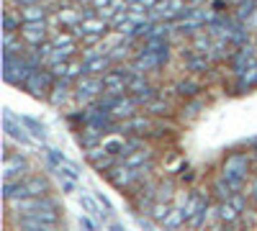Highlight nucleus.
Segmentation results:
<instances>
[{
    "label": "nucleus",
    "mask_w": 257,
    "mask_h": 231,
    "mask_svg": "<svg viewBox=\"0 0 257 231\" xmlns=\"http://www.w3.org/2000/svg\"><path fill=\"white\" fill-rule=\"evenodd\" d=\"M49 182L41 175H26L18 182H6V200H18V198H31V195H47Z\"/></svg>",
    "instance_id": "1"
},
{
    "label": "nucleus",
    "mask_w": 257,
    "mask_h": 231,
    "mask_svg": "<svg viewBox=\"0 0 257 231\" xmlns=\"http://www.w3.org/2000/svg\"><path fill=\"white\" fill-rule=\"evenodd\" d=\"M103 93H105L103 75H82V77L75 82V100L82 103V106L95 103Z\"/></svg>",
    "instance_id": "2"
},
{
    "label": "nucleus",
    "mask_w": 257,
    "mask_h": 231,
    "mask_svg": "<svg viewBox=\"0 0 257 231\" xmlns=\"http://www.w3.org/2000/svg\"><path fill=\"white\" fill-rule=\"evenodd\" d=\"M72 31H75V36H77V39H82V41H85V44H98V41H103L105 36L111 34L108 24H105V18H100V16L85 18L80 26H72Z\"/></svg>",
    "instance_id": "3"
},
{
    "label": "nucleus",
    "mask_w": 257,
    "mask_h": 231,
    "mask_svg": "<svg viewBox=\"0 0 257 231\" xmlns=\"http://www.w3.org/2000/svg\"><path fill=\"white\" fill-rule=\"evenodd\" d=\"M247 167H249L247 154H229V157H226V162H224L221 177L234 187V190H239L242 182L247 180Z\"/></svg>",
    "instance_id": "4"
},
{
    "label": "nucleus",
    "mask_w": 257,
    "mask_h": 231,
    "mask_svg": "<svg viewBox=\"0 0 257 231\" xmlns=\"http://www.w3.org/2000/svg\"><path fill=\"white\" fill-rule=\"evenodd\" d=\"M54 82H57V77L52 75L49 67H36V70H31V75L26 77L24 88H26L31 95H36V98H49Z\"/></svg>",
    "instance_id": "5"
},
{
    "label": "nucleus",
    "mask_w": 257,
    "mask_h": 231,
    "mask_svg": "<svg viewBox=\"0 0 257 231\" xmlns=\"http://www.w3.org/2000/svg\"><path fill=\"white\" fill-rule=\"evenodd\" d=\"M26 172H29V164H26L24 154L8 149V152H6V162H3V177H6V182H18V180H24Z\"/></svg>",
    "instance_id": "6"
},
{
    "label": "nucleus",
    "mask_w": 257,
    "mask_h": 231,
    "mask_svg": "<svg viewBox=\"0 0 257 231\" xmlns=\"http://www.w3.org/2000/svg\"><path fill=\"white\" fill-rule=\"evenodd\" d=\"M18 31H21V39L26 41V47H39L49 39V24L47 21H31V24H24Z\"/></svg>",
    "instance_id": "7"
},
{
    "label": "nucleus",
    "mask_w": 257,
    "mask_h": 231,
    "mask_svg": "<svg viewBox=\"0 0 257 231\" xmlns=\"http://www.w3.org/2000/svg\"><path fill=\"white\" fill-rule=\"evenodd\" d=\"M16 226H18V231H64L59 226V221L41 218V216H18Z\"/></svg>",
    "instance_id": "8"
},
{
    "label": "nucleus",
    "mask_w": 257,
    "mask_h": 231,
    "mask_svg": "<svg viewBox=\"0 0 257 231\" xmlns=\"http://www.w3.org/2000/svg\"><path fill=\"white\" fill-rule=\"evenodd\" d=\"M103 139H105V131L93 129V126H85V131L77 136V141L85 146V149H93V146H100V144H103Z\"/></svg>",
    "instance_id": "9"
},
{
    "label": "nucleus",
    "mask_w": 257,
    "mask_h": 231,
    "mask_svg": "<svg viewBox=\"0 0 257 231\" xmlns=\"http://www.w3.org/2000/svg\"><path fill=\"white\" fill-rule=\"evenodd\" d=\"M175 195H178V190H175V182H173V180L160 182L157 190H155V200H160V203H173Z\"/></svg>",
    "instance_id": "10"
},
{
    "label": "nucleus",
    "mask_w": 257,
    "mask_h": 231,
    "mask_svg": "<svg viewBox=\"0 0 257 231\" xmlns=\"http://www.w3.org/2000/svg\"><path fill=\"white\" fill-rule=\"evenodd\" d=\"M121 162H123L126 167H142V164H147V162H152V152H149L147 146H142V149H137V152H132V154H126Z\"/></svg>",
    "instance_id": "11"
},
{
    "label": "nucleus",
    "mask_w": 257,
    "mask_h": 231,
    "mask_svg": "<svg viewBox=\"0 0 257 231\" xmlns=\"http://www.w3.org/2000/svg\"><path fill=\"white\" fill-rule=\"evenodd\" d=\"M185 213H183V208H178V205H173L170 208V213L165 216V221L160 223V226H165V228H180V226H185Z\"/></svg>",
    "instance_id": "12"
},
{
    "label": "nucleus",
    "mask_w": 257,
    "mask_h": 231,
    "mask_svg": "<svg viewBox=\"0 0 257 231\" xmlns=\"http://www.w3.org/2000/svg\"><path fill=\"white\" fill-rule=\"evenodd\" d=\"M257 11V0H244V3H239V6H234V18L237 21H242V24H247V18L252 16Z\"/></svg>",
    "instance_id": "13"
},
{
    "label": "nucleus",
    "mask_w": 257,
    "mask_h": 231,
    "mask_svg": "<svg viewBox=\"0 0 257 231\" xmlns=\"http://www.w3.org/2000/svg\"><path fill=\"white\" fill-rule=\"evenodd\" d=\"M175 90H178V95H183V98L198 95V90H201V82H196V80H180L178 85H175Z\"/></svg>",
    "instance_id": "14"
},
{
    "label": "nucleus",
    "mask_w": 257,
    "mask_h": 231,
    "mask_svg": "<svg viewBox=\"0 0 257 231\" xmlns=\"http://www.w3.org/2000/svg\"><path fill=\"white\" fill-rule=\"evenodd\" d=\"M234 193H237V190H234V187H231L224 177H219L216 182H213V195H216L219 200H229Z\"/></svg>",
    "instance_id": "15"
},
{
    "label": "nucleus",
    "mask_w": 257,
    "mask_h": 231,
    "mask_svg": "<svg viewBox=\"0 0 257 231\" xmlns=\"http://www.w3.org/2000/svg\"><path fill=\"white\" fill-rule=\"evenodd\" d=\"M144 111H147V113H157V116H162V113H170V103L162 100V98L157 95V98H152L149 103H144Z\"/></svg>",
    "instance_id": "16"
},
{
    "label": "nucleus",
    "mask_w": 257,
    "mask_h": 231,
    "mask_svg": "<svg viewBox=\"0 0 257 231\" xmlns=\"http://www.w3.org/2000/svg\"><path fill=\"white\" fill-rule=\"evenodd\" d=\"M170 208H173V203H160V200H155V203H152V208H149L147 213L152 216L157 223H162V221H165V216L170 213Z\"/></svg>",
    "instance_id": "17"
},
{
    "label": "nucleus",
    "mask_w": 257,
    "mask_h": 231,
    "mask_svg": "<svg viewBox=\"0 0 257 231\" xmlns=\"http://www.w3.org/2000/svg\"><path fill=\"white\" fill-rule=\"evenodd\" d=\"M21 123L26 126V131H31L36 139H41V141H44V136H47V129H44V126H41L39 121H34V118H21Z\"/></svg>",
    "instance_id": "18"
},
{
    "label": "nucleus",
    "mask_w": 257,
    "mask_h": 231,
    "mask_svg": "<svg viewBox=\"0 0 257 231\" xmlns=\"http://www.w3.org/2000/svg\"><path fill=\"white\" fill-rule=\"evenodd\" d=\"M80 205H82V211L88 213V216H98V198H90V195H80Z\"/></svg>",
    "instance_id": "19"
},
{
    "label": "nucleus",
    "mask_w": 257,
    "mask_h": 231,
    "mask_svg": "<svg viewBox=\"0 0 257 231\" xmlns=\"http://www.w3.org/2000/svg\"><path fill=\"white\" fill-rule=\"evenodd\" d=\"M247 198H249L247 193H242V190H237V193H234V195L229 198V203H231L234 208H237V211H239V213H244V208H247Z\"/></svg>",
    "instance_id": "20"
},
{
    "label": "nucleus",
    "mask_w": 257,
    "mask_h": 231,
    "mask_svg": "<svg viewBox=\"0 0 257 231\" xmlns=\"http://www.w3.org/2000/svg\"><path fill=\"white\" fill-rule=\"evenodd\" d=\"M57 170H59V175H67V177H72V180H77V177H80L77 167H75L72 162H64L62 167H57Z\"/></svg>",
    "instance_id": "21"
},
{
    "label": "nucleus",
    "mask_w": 257,
    "mask_h": 231,
    "mask_svg": "<svg viewBox=\"0 0 257 231\" xmlns=\"http://www.w3.org/2000/svg\"><path fill=\"white\" fill-rule=\"evenodd\" d=\"M75 182H77V180H72V177H67V175H59V187H62L64 193H72V190H75Z\"/></svg>",
    "instance_id": "22"
},
{
    "label": "nucleus",
    "mask_w": 257,
    "mask_h": 231,
    "mask_svg": "<svg viewBox=\"0 0 257 231\" xmlns=\"http://www.w3.org/2000/svg\"><path fill=\"white\" fill-rule=\"evenodd\" d=\"M11 6H16V8H24V6H31V3H41V0H8ZM47 3H52L54 8H57V3L54 0H47Z\"/></svg>",
    "instance_id": "23"
},
{
    "label": "nucleus",
    "mask_w": 257,
    "mask_h": 231,
    "mask_svg": "<svg viewBox=\"0 0 257 231\" xmlns=\"http://www.w3.org/2000/svg\"><path fill=\"white\" fill-rule=\"evenodd\" d=\"M80 228H85V231H95V223L90 221V216H82V218H80Z\"/></svg>",
    "instance_id": "24"
},
{
    "label": "nucleus",
    "mask_w": 257,
    "mask_h": 231,
    "mask_svg": "<svg viewBox=\"0 0 257 231\" xmlns=\"http://www.w3.org/2000/svg\"><path fill=\"white\" fill-rule=\"evenodd\" d=\"M244 193H247V195H249L252 200H257V177H254V180L249 182V187H247V190H244Z\"/></svg>",
    "instance_id": "25"
},
{
    "label": "nucleus",
    "mask_w": 257,
    "mask_h": 231,
    "mask_svg": "<svg viewBox=\"0 0 257 231\" xmlns=\"http://www.w3.org/2000/svg\"><path fill=\"white\" fill-rule=\"evenodd\" d=\"M108 226H111V231H123V228H121L118 223H108Z\"/></svg>",
    "instance_id": "26"
},
{
    "label": "nucleus",
    "mask_w": 257,
    "mask_h": 231,
    "mask_svg": "<svg viewBox=\"0 0 257 231\" xmlns=\"http://www.w3.org/2000/svg\"><path fill=\"white\" fill-rule=\"evenodd\" d=\"M229 6H239V3H244V0H226Z\"/></svg>",
    "instance_id": "27"
},
{
    "label": "nucleus",
    "mask_w": 257,
    "mask_h": 231,
    "mask_svg": "<svg viewBox=\"0 0 257 231\" xmlns=\"http://www.w3.org/2000/svg\"><path fill=\"white\" fill-rule=\"evenodd\" d=\"M254 88H257V82H254Z\"/></svg>",
    "instance_id": "28"
}]
</instances>
